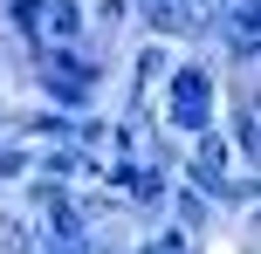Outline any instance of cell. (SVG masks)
<instances>
[{
    "label": "cell",
    "instance_id": "obj_1",
    "mask_svg": "<svg viewBox=\"0 0 261 254\" xmlns=\"http://www.w3.org/2000/svg\"><path fill=\"white\" fill-rule=\"evenodd\" d=\"M206 90H213V82L199 76V69H186V76L172 82V117H179L186 131H199V124H206Z\"/></svg>",
    "mask_w": 261,
    "mask_h": 254
},
{
    "label": "cell",
    "instance_id": "obj_2",
    "mask_svg": "<svg viewBox=\"0 0 261 254\" xmlns=\"http://www.w3.org/2000/svg\"><path fill=\"white\" fill-rule=\"evenodd\" d=\"M48 82H55V96H62V103H83V96H90V82H96V69L90 62H76V55H48Z\"/></svg>",
    "mask_w": 261,
    "mask_h": 254
},
{
    "label": "cell",
    "instance_id": "obj_3",
    "mask_svg": "<svg viewBox=\"0 0 261 254\" xmlns=\"http://www.w3.org/2000/svg\"><path fill=\"white\" fill-rule=\"evenodd\" d=\"M220 14H227V0H179V21L186 27H213Z\"/></svg>",
    "mask_w": 261,
    "mask_h": 254
},
{
    "label": "cell",
    "instance_id": "obj_4",
    "mask_svg": "<svg viewBox=\"0 0 261 254\" xmlns=\"http://www.w3.org/2000/svg\"><path fill=\"white\" fill-rule=\"evenodd\" d=\"M138 7H144V14H151V21H158V27H186V21H179V0H138Z\"/></svg>",
    "mask_w": 261,
    "mask_h": 254
},
{
    "label": "cell",
    "instance_id": "obj_5",
    "mask_svg": "<svg viewBox=\"0 0 261 254\" xmlns=\"http://www.w3.org/2000/svg\"><path fill=\"white\" fill-rule=\"evenodd\" d=\"M220 165H227V151H220V145H213V137H199V172H206V179H213V172H220Z\"/></svg>",
    "mask_w": 261,
    "mask_h": 254
},
{
    "label": "cell",
    "instance_id": "obj_6",
    "mask_svg": "<svg viewBox=\"0 0 261 254\" xmlns=\"http://www.w3.org/2000/svg\"><path fill=\"white\" fill-rule=\"evenodd\" d=\"M0 247H7V254H28V227H14V220H0Z\"/></svg>",
    "mask_w": 261,
    "mask_h": 254
},
{
    "label": "cell",
    "instance_id": "obj_7",
    "mask_svg": "<svg viewBox=\"0 0 261 254\" xmlns=\"http://www.w3.org/2000/svg\"><path fill=\"white\" fill-rule=\"evenodd\" d=\"M35 14H41L35 0H14V21H21V27H35Z\"/></svg>",
    "mask_w": 261,
    "mask_h": 254
},
{
    "label": "cell",
    "instance_id": "obj_8",
    "mask_svg": "<svg viewBox=\"0 0 261 254\" xmlns=\"http://www.w3.org/2000/svg\"><path fill=\"white\" fill-rule=\"evenodd\" d=\"M151 254H186V241H179V234H172V241H158Z\"/></svg>",
    "mask_w": 261,
    "mask_h": 254
},
{
    "label": "cell",
    "instance_id": "obj_9",
    "mask_svg": "<svg viewBox=\"0 0 261 254\" xmlns=\"http://www.w3.org/2000/svg\"><path fill=\"white\" fill-rule=\"evenodd\" d=\"M62 254H76V247H62Z\"/></svg>",
    "mask_w": 261,
    "mask_h": 254
}]
</instances>
